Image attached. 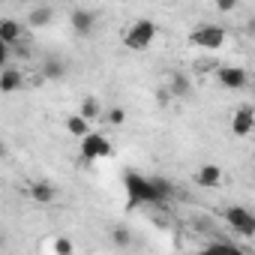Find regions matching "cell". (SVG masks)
Masks as SVG:
<instances>
[{"label":"cell","mask_w":255,"mask_h":255,"mask_svg":"<svg viewBox=\"0 0 255 255\" xmlns=\"http://www.w3.org/2000/svg\"><path fill=\"white\" fill-rule=\"evenodd\" d=\"M123 189H126V198H129V207H138V204L162 207L174 192V186L165 177H144L135 171L123 174Z\"/></svg>","instance_id":"1"},{"label":"cell","mask_w":255,"mask_h":255,"mask_svg":"<svg viewBox=\"0 0 255 255\" xmlns=\"http://www.w3.org/2000/svg\"><path fill=\"white\" fill-rule=\"evenodd\" d=\"M156 33H159L156 21H150V18H138V21H132L129 27H126V33H123V45L129 48V51H144V48L153 45Z\"/></svg>","instance_id":"2"},{"label":"cell","mask_w":255,"mask_h":255,"mask_svg":"<svg viewBox=\"0 0 255 255\" xmlns=\"http://www.w3.org/2000/svg\"><path fill=\"white\" fill-rule=\"evenodd\" d=\"M81 141V156L87 159V162H99V159H108V156H114V144H111V138L105 135V132H87V135H81L78 138Z\"/></svg>","instance_id":"3"},{"label":"cell","mask_w":255,"mask_h":255,"mask_svg":"<svg viewBox=\"0 0 255 255\" xmlns=\"http://www.w3.org/2000/svg\"><path fill=\"white\" fill-rule=\"evenodd\" d=\"M225 39H228V33H225V27H219V24H201L198 30L189 33V42H192L195 48H204V51H219V48L225 45Z\"/></svg>","instance_id":"4"},{"label":"cell","mask_w":255,"mask_h":255,"mask_svg":"<svg viewBox=\"0 0 255 255\" xmlns=\"http://www.w3.org/2000/svg\"><path fill=\"white\" fill-rule=\"evenodd\" d=\"M225 219H228L231 231H237V234H243V237H252V234H255V216H252L246 207H240V204L228 207V210H225Z\"/></svg>","instance_id":"5"},{"label":"cell","mask_w":255,"mask_h":255,"mask_svg":"<svg viewBox=\"0 0 255 255\" xmlns=\"http://www.w3.org/2000/svg\"><path fill=\"white\" fill-rule=\"evenodd\" d=\"M246 81H249L246 69H240V66H216V84L222 90H243Z\"/></svg>","instance_id":"6"},{"label":"cell","mask_w":255,"mask_h":255,"mask_svg":"<svg viewBox=\"0 0 255 255\" xmlns=\"http://www.w3.org/2000/svg\"><path fill=\"white\" fill-rule=\"evenodd\" d=\"M255 129V114H252V105H243L231 114V135L237 138H246L249 132Z\"/></svg>","instance_id":"7"},{"label":"cell","mask_w":255,"mask_h":255,"mask_svg":"<svg viewBox=\"0 0 255 255\" xmlns=\"http://www.w3.org/2000/svg\"><path fill=\"white\" fill-rule=\"evenodd\" d=\"M24 87V75L18 66H3L0 69V93H15Z\"/></svg>","instance_id":"8"},{"label":"cell","mask_w":255,"mask_h":255,"mask_svg":"<svg viewBox=\"0 0 255 255\" xmlns=\"http://www.w3.org/2000/svg\"><path fill=\"white\" fill-rule=\"evenodd\" d=\"M69 24H72V30H75L78 36H90L93 27H96V15H93L90 9H75V12L69 15Z\"/></svg>","instance_id":"9"},{"label":"cell","mask_w":255,"mask_h":255,"mask_svg":"<svg viewBox=\"0 0 255 255\" xmlns=\"http://www.w3.org/2000/svg\"><path fill=\"white\" fill-rule=\"evenodd\" d=\"M0 39H3L6 45L24 42V27H21V21H15V18H0Z\"/></svg>","instance_id":"10"},{"label":"cell","mask_w":255,"mask_h":255,"mask_svg":"<svg viewBox=\"0 0 255 255\" xmlns=\"http://www.w3.org/2000/svg\"><path fill=\"white\" fill-rule=\"evenodd\" d=\"M27 195H30L36 204H51V201H57V189H54V183H48V180L30 183V186H27Z\"/></svg>","instance_id":"11"},{"label":"cell","mask_w":255,"mask_h":255,"mask_svg":"<svg viewBox=\"0 0 255 255\" xmlns=\"http://www.w3.org/2000/svg\"><path fill=\"white\" fill-rule=\"evenodd\" d=\"M195 183H198V186H204V189L219 186V183H222V168H219V165H213V162L201 165V168H198V174H195Z\"/></svg>","instance_id":"12"},{"label":"cell","mask_w":255,"mask_h":255,"mask_svg":"<svg viewBox=\"0 0 255 255\" xmlns=\"http://www.w3.org/2000/svg\"><path fill=\"white\" fill-rule=\"evenodd\" d=\"M63 126H66V132H69V135H75V138H81V135H87V132H90V120H87L84 114H78V111L66 114V117H63Z\"/></svg>","instance_id":"13"},{"label":"cell","mask_w":255,"mask_h":255,"mask_svg":"<svg viewBox=\"0 0 255 255\" xmlns=\"http://www.w3.org/2000/svg\"><path fill=\"white\" fill-rule=\"evenodd\" d=\"M66 75V63H60L57 57H48L45 63H42V78L45 81H60Z\"/></svg>","instance_id":"14"},{"label":"cell","mask_w":255,"mask_h":255,"mask_svg":"<svg viewBox=\"0 0 255 255\" xmlns=\"http://www.w3.org/2000/svg\"><path fill=\"white\" fill-rule=\"evenodd\" d=\"M78 114H84L87 120H96V117L102 114V105H99V99H96V96H87V99H81V105H78Z\"/></svg>","instance_id":"15"},{"label":"cell","mask_w":255,"mask_h":255,"mask_svg":"<svg viewBox=\"0 0 255 255\" xmlns=\"http://www.w3.org/2000/svg\"><path fill=\"white\" fill-rule=\"evenodd\" d=\"M27 21H30L33 27H45V24L51 21V9H48V6H39V9H33V12L27 15Z\"/></svg>","instance_id":"16"},{"label":"cell","mask_w":255,"mask_h":255,"mask_svg":"<svg viewBox=\"0 0 255 255\" xmlns=\"http://www.w3.org/2000/svg\"><path fill=\"white\" fill-rule=\"evenodd\" d=\"M105 120H108L111 126H120V123L126 120V111H123L120 105H114V108H108V111H105Z\"/></svg>","instance_id":"17"},{"label":"cell","mask_w":255,"mask_h":255,"mask_svg":"<svg viewBox=\"0 0 255 255\" xmlns=\"http://www.w3.org/2000/svg\"><path fill=\"white\" fill-rule=\"evenodd\" d=\"M51 249H54V252H60V255H69L75 246H72L66 237H57V240H51Z\"/></svg>","instance_id":"18"},{"label":"cell","mask_w":255,"mask_h":255,"mask_svg":"<svg viewBox=\"0 0 255 255\" xmlns=\"http://www.w3.org/2000/svg\"><path fill=\"white\" fill-rule=\"evenodd\" d=\"M111 237H114V243H117V246H129V240H132L126 228H114V231H111Z\"/></svg>","instance_id":"19"},{"label":"cell","mask_w":255,"mask_h":255,"mask_svg":"<svg viewBox=\"0 0 255 255\" xmlns=\"http://www.w3.org/2000/svg\"><path fill=\"white\" fill-rule=\"evenodd\" d=\"M9 60H12V45H6L3 39H0V69L9 66Z\"/></svg>","instance_id":"20"},{"label":"cell","mask_w":255,"mask_h":255,"mask_svg":"<svg viewBox=\"0 0 255 255\" xmlns=\"http://www.w3.org/2000/svg\"><path fill=\"white\" fill-rule=\"evenodd\" d=\"M240 6V0H216V9L219 12H234Z\"/></svg>","instance_id":"21"},{"label":"cell","mask_w":255,"mask_h":255,"mask_svg":"<svg viewBox=\"0 0 255 255\" xmlns=\"http://www.w3.org/2000/svg\"><path fill=\"white\" fill-rule=\"evenodd\" d=\"M168 93H186V81L174 75V78H171V90H168Z\"/></svg>","instance_id":"22"},{"label":"cell","mask_w":255,"mask_h":255,"mask_svg":"<svg viewBox=\"0 0 255 255\" xmlns=\"http://www.w3.org/2000/svg\"><path fill=\"white\" fill-rule=\"evenodd\" d=\"M156 99H159V102H162V105H165V102H168V99H171V93H168V90H165V87H162V90H159V93H156Z\"/></svg>","instance_id":"23"},{"label":"cell","mask_w":255,"mask_h":255,"mask_svg":"<svg viewBox=\"0 0 255 255\" xmlns=\"http://www.w3.org/2000/svg\"><path fill=\"white\" fill-rule=\"evenodd\" d=\"M3 243H6V240H3V234H0V246H3Z\"/></svg>","instance_id":"24"},{"label":"cell","mask_w":255,"mask_h":255,"mask_svg":"<svg viewBox=\"0 0 255 255\" xmlns=\"http://www.w3.org/2000/svg\"><path fill=\"white\" fill-rule=\"evenodd\" d=\"M60 3H72V0H60Z\"/></svg>","instance_id":"25"},{"label":"cell","mask_w":255,"mask_h":255,"mask_svg":"<svg viewBox=\"0 0 255 255\" xmlns=\"http://www.w3.org/2000/svg\"><path fill=\"white\" fill-rule=\"evenodd\" d=\"M9 3H21V0H9Z\"/></svg>","instance_id":"26"}]
</instances>
